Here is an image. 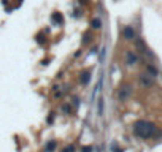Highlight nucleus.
Segmentation results:
<instances>
[{"mask_svg":"<svg viewBox=\"0 0 162 152\" xmlns=\"http://www.w3.org/2000/svg\"><path fill=\"white\" fill-rule=\"evenodd\" d=\"M133 135L141 140H148L156 135V125L148 121H138L133 124Z\"/></svg>","mask_w":162,"mask_h":152,"instance_id":"f257e3e1","label":"nucleus"},{"mask_svg":"<svg viewBox=\"0 0 162 152\" xmlns=\"http://www.w3.org/2000/svg\"><path fill=\"white\" fill-rule=\"evenodd\" d=\"M130 95H132V86L122 84V86L118 89V98H119V101H127V98H129Z\"/></svg>","mask_w":162,"mask_h":152,"instance_id":"f03ea898","label":"nucleus"},{"mask_svg":"<svg viewBox=\"0 0 162 152\" xmlns=\"http://www.w3.org/2000/svg\"><path fill=\"white\" fill-rule=\"evenodd\" d=\"M138 82H140V86H143V87H151L154 84V78H151L148 73H143V75L138 76Z\"/></svg>","mask_w":162,"mask_h":152,"instance_id":"7ed1b4c3","label":"nucleus"},{"mask_svg":"<svg viewBox=\"0 0 162 152\" xmlns=\"http://www.w3.org/2000/svg\"><path fill=\"white\" fill-rule=\"evenodd\" d=\"M122 38L124 40H133L135 38V30H133L132 25H124L122 27Z\"/></svg>","mask_w":162,"mask_h":152,"instance_id":"20e7f679","label":"nucleus"},{"mask_svg":"<svg viewBox=\"0 0 162 152\" xmlns=\"http://www.w3.org/2000/svg\"><path fill=\"white\" fill-rule=\"evenodd\" d=\"M137 49H140V52H143V54H145V56H148V57H154V54H152L151 51L148 49V46L145 44V41H143L141 38L137 40Z\"/></svg>","mask_w":162,"mask_h":152,"instance_id":"39448f33","label":"nucleus"},{"mask_svg":"<svg viewBox=\"0 0 162 152\" xmlns=\"http://www.w3.org/2000/svg\"><path fill=\"white\" fill-rule=\"evenodd\" d=\"M138 62V56L133 51H126V63L127 65H135Z\"/></svg>","mask_w":162,"mask_h":152,"instance_id":"423d86ee","label":"nucleus"},{"mask_svg":"<svg viewBox=\"0 0 162 152\" xmlns=\"http://www.w3.org/2000/svg\"><path fill=\"white\" fill-rule=\"evenodd\" d=\"M51 22H53L54 25H62V24H64V16H62V13L54 11L53 15H51Z\"/></svg>","mask_w":162,"mask_h":152,"instance_id":"0eeeda50","label":"nucleus"},{"mask_svg":"<svg viewBox=\"0 0 162 152\" xmlns=\"http://www.w3.org/2000/svg\"><path fill=\"white\" fill-rule=\"evenodd\" d=\"M89 81H91V71L89 70H84L80 75V82L83 86H86V84H89Z\"/></svg>","mask_w":162,"mask_h":152,"instance_id":"6e6552de","label":"nucleus"},{"mask_svg":"<svg viewBox=\"0 0 162 152\" xmlns=\"http://www.w3.org/2000/svg\"><path fill=\"white\" fill-rule=\"evenodd\" d=\"M146 71H148V75H150L151 78H156L157 75H159L157 68H156L154 65H151V63H148V65H146Z\"/></svg>","mask_w":162,"mask_h":152,"instance_id":"1a4fd4ad","label":"nucleus"},{"mask_svg":"<svg viewBox=\"0 0 162 152\" xmlns=\"http://www.w3.org/2000/svg\"><path fill=\"white\" fill-rule=\"evenodd\" d=\"M56 147H57V143L56 141H49L48 144H46V147H45V152H54L56 151Z\"/></svg>","mask_w":162,"mask_h":152,"instance_id":"9d476101","label":"nucleus"},{"mask_svg":"<svg viewBox=\"0 0 162 152\" xmlns=\"http://www.w3.org/2000/svg\"><path fill=\"white\" fill-rule=\"evenodd\" d=\"M91 25H92V29H100V27H102V21L99 19V17H94V19L91 21Z\"/></svg>","mask_w":162,"mask_h":152,"instance_id":"9b49d317","label":"nucleus"},{"mask_svg":"<svg viewBox=\"0 0 162 152\" xmlns=\"http://www.w3.org/2000/svg\"><path fill=\"white\" fill-rule=\"evenodd\" d=\"M35 40H37V43H40V44H45L46 43V38H45L43 33H38V35L35 36Z\"/></svg>","mask_w":162,"mask_h":152,"instance_id":"f8f14e48","label":"nucleus"},{"mask_svg":"<svg viewBox=\"0 0 162 152\" xmlns=\"http://www.w3.org/2000/svg\"><path fill=\"white\" fill-rule=\"evenodd\" d=\"M92 40V35H91V32H86V33L84 35H83V43H89V41Z\"/></svg>","mask_w":162,"mask_h":152,"instance_id":"ddd939ff","label":"nucleus"},{"mask_svg":"<svg viewBox=\"0 0 162 152\" xmlns=\"http://www.w3.org/2000/svg\"><path fill=\"white\" fill-rule=\"evenodd\" d=\"M62 152H75V146L73 144H68V146H65L62 149Z\"/></svg>","mask_w":162,"mask_h":152,"instance_id":"4468645a","label":"nucleus"},{"mask_svg":"<svg viewBox=\"0 0 162 152\" xmlns=\"http://www.w3.org/2000/svg\"><path fill=\"white\" fill-rule=\"evenodd\" d=\"M54 117H56V116H54V113H49V116L46 117V124H53L54 122Z\"/></svg>","mask_w":162,"mask_h":152,"instance_id":"2eb2a0df","label":"nucleus"},{"mask_svg":"<svg viewBox=\"0 0 162 152\" xmlns=\"http://www.w3.org/2000/svg\"><path fill=\"white\" fill-rule=\"evenodd\" d=\"M81 152H92V146H83Z\"/></svg>","mask_w":162,"mask_h":152,"instance_id":"dca6fc26","label":"nucleus"},{"mask_svg":"<svg viewBox=\"0 0 162 152\" xmlns=\"http://www.w3.org/2000/svg\"><path fill=\"white\" fill-rule=\"evenodd\" d=\"M62 111L67 113V114H70V105H64V106H62Z\"/></svg>","mask_w":162,"mask_h":152,"instance_id":"f3484780","label":"nucleus"},{"mask_svg":"<svg viewBox=\"0 0 162 152\" xmlns=\"http://www.w3.org/2000/svg\"><path fill=\"white\" fill-rule=\"evenodd\" d=\"M111 149H113V152H122V149H119V147H116V146H111Z\"/></svg>","mask_w":162,"mask_h":152,"instance_id":"a211bd4d","label":"nucleus"},{"mask_svg":"<svg viewBox=\"0 0 162 152\" xmlns=\"http://www.w3.org/2000/svg\"><path fill=\"white\" fill-rule=\"evenodd\" d=\"M73 103H75L76 106H78V105H80V100H78V98H73Z\"/></svg>","mask_w":162,"mask_h":152,"instance_id":"6ab92c4d","label":"nucleus"},{"mask_svg":"<svg viewBox=\"0 0 162 152\" xmlns=\"http://www.w3.org/2000/svg\"><path fill=\"white\" fill-rule=\"evenodd\" d=\"M80 3H87V0H80Z\"/></svg>","mask_w":162,"mask_h":152,"instance_id":"aec40b11","label":"nucleus"}]
</instances>
